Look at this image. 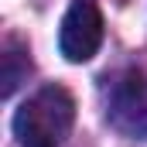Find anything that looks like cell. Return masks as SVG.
I'll return each mask as SVG.
<instances>
[{
    "label": "cell",
    "instance_id": "2",
    "mask_svg": "<svg viewBox=\"0 0 147 147\" xmlns=\"http://www.w3.org/2000/svg\"><path fill=\"white\" fill-rule=\"evenodd\" d=\"M103 45V14L92 0H72L62 28H58V48L69 62H89Z\"/></svg>",
    "mask_w": 147,
    "mask_h": 147
},
{
    "label": "cell",
    "instance_id": "3",
    "mask_svg": "<svg viewBox=\"0 0 147 147\" xmlns=\"http://www.w3.org/2000/svg\"><path fill=\"white\" fill-rule=\"evenodd\" d=\"M110 123L130 140H147V75L127 72L110 92Z\"/></svg>",
    "mask_w": 147,
    "mask_h": 147
},
{
    "label": "cell",
    "instance_id": "1",
    "mask_svg": "<svg viewBox=\"0 0 147 147\" xmlns=\"http://www.w3.org/2000/svg\"><path fill=\"white\" fill-rule=\"evenodd\" d=\"M75 123V99L62 86H45L14 113V134L24 147H58Z\"/></svg>",
    "mask_w": 147,
    "mask_h": 147
},
{
    "label": "cell",
    "instance_id": "4",
    "mask_svg": "<svg viewBox=\"0 0 147 147\" xmlns=\"http://www.w3.org/2000/svg\"><path fill=\"white\" fill-rule=\"evenodd\" d=\"M21 75H28V55L17 48H7V55H3V96H10L17 89Z\"/></svg>",
    "mask_w": 147,
    "mask_h": 147
}]
</instances>
